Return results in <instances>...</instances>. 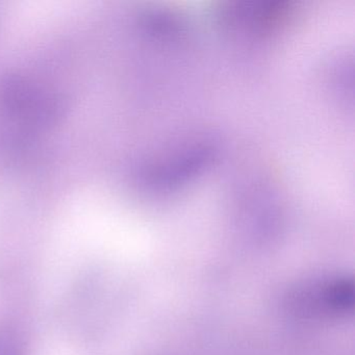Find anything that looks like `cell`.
<instances>
[{"instance_id": "1", "label": "cell", "mask_w": 355, "mask_h": 355, "mask_svg": "<svg viewBox=\"0 0 355 355\" xmlns=\"http://www.w3.org/2000/svg\"><path fill=\"white\" fill-rule=\"evenodd\" d=\"M354 303V284L346 277L305 282L286 295L290 313L299 317H338L346 315Z\"/></svg>"}, {"instance_id": "3", "label": "cell", "mask_w": 355, "mask_h": 355, "mask_svg": "<svg viewBox=\"0 0 355 355\" xmlns=\"http://www.w3.org/2000/svg\"><path fill=\"white\" fill-rule=\"evenodd\" d=\"M0 355H24L21 340L13 329H0Z\"/></svg>"}, {"instance_id": "2", "label": "cell", "mask_w": 355, "mask_h": 355, "mask_svg": "<svg viewBox=\"0 0 355 355\" xmlns=\"http://www.w3.org/2000/svg\"><path fill=\"white\" fill-rule=\"evenodd\" d=\"M0 103L9 115L36 125L55 122L62 107L55 95L24 78H10L1 86Z\"/></svg>"}]
</instances>
